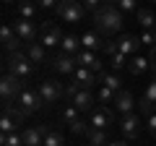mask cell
<instances>
[{
	"label": "cell",
	"instance_id": "1",
	"mask_svg": "<svg viewBox=\"0 0 156 146\" xmlns=\"http://www.w3.org/2000/svg\"><path fill=\"white\" fill-rule=\"evenodd\" d=\"M94 24L99 29V34L109 37V34H117L122 29V13L117 11V5H101L99 11L94 13Z\"/></svg>",
	"mask_w": 156,
	"mask_h": 146
},
{
	"label": "cell",
	"instance_id": "2",
	"mask_svg": "<svg viewBox=\"0 0 156 146\" xmlns=\"http://www.w3.org/2000/svg\"><path fill=\"white\" fill-rule=\"evenodd\" d=\"M5 68L11 76H16L18 81H29L34 76V63L26 57V52H16V55H8Z\"/></svg>",
	"mask_w": 156,
	"mask_h": 146
},
{
	"label": "cell",
	"instance_id": "3",
	"mask_svg": "<svg viewBox=\"0 0 156 146\" xmlns=\"http://www.w3.org/2000/svg\"><path fill=\"white\" fill-rule=\"evenodd\" d=\"M57 16L68 24H78V21H83L86 8L78 0H62V3H57Z\"/></svg>",
	"mask_w": 156,
	"mask_h": 146
},
{
	"label": "cell",
	"instance_id": "4",
	"mask_svg": "<svg viewBox=\"0 0 156 146\" xmlns=\"http://www.w3.org/2000/svg\"><path fill=\"white\" fill-rule=\"evenodd\" d=\"M62 37H65V34H62L60 26L52 24V21H44L42 29H39V45H42V47H60Z\"/></svg>",
	"mask_w": 156,
	"mask_h": 146
},
{
	"label": "cell",
	"instance_id": "5",
	"mask_svg": "<svg viewBox=\"0 0 156 146\" xmlns=\"http://www.w3.org/2000/svg\"><path fill=\"white\" fill-rule=\"evenodd\" d=\"M21 91H23V84H21L18 78H16V76L5 73V76H3V81H0V94H3V102H5V104L16 102Z\"/></svg>",
	"mask_w": 156,
	"mask_h": 146
},
{
	"label": "cell",
	"instance_id": "6",
	"mask_svg": "<svg viewBox=\"0 0 156 146\" xmlns=\"http://www.w3.org/2000/svg\"><path fill=\"white\" fill-rule=\"evenodd\" d=\"M37 94L42 97V102H44V104H55L57 99H62V97H65V89H62L60 81H42V84H39V89H37Z\"/></svg>",
	"mask_w": 156,
	"mask_h": 146
},
{
	"label": "cell",
	"instance_id": "7",
	"mask_svg": "<svg viewBox=\"0 0 156 146\" xmlns=\"http://www.w3.org/2000/svg\"><path fill=\"white\" fill-rule=\"evenodd\" d=\"M16 104L21 107V110H23L26 115H31V112H37V110H39L42 104H44V102H42V97H39L37 91H31V89H23L21 94H18Z\"/></svg>",
	"mask_w": 156,
	"mask_h": 146
},
{
	"label": "cell",
	"instance_id": "8",
	"mask_svg": "<svg viewBox=\"0 0 156 146\" xmlns=\"http://www.w3.org/2000/svg\"><path fill=\"white\" fill-rule=\"evenodd\" d=\"M70 84H73V86H78V89H86V91H91L94 86H99V76L78 65V68H76V73H73V81H70Z\"/></svg>",
	"mask_w": 156,
	"mask_h": 146
},
{
	"label": "cell",
	"instance_id": "9",
	"mask_svg": "<svg viewBox=\"0 0 156 146\" xmlns=\"http://www.w3.org/2000/svg\"><path fill=\"white\" fill-rule=\"evenodd\" d=\"M0 39H3V50H5L8 55L21 52V50H18V47H21V39H18V34L13 31L11 24H3V29H0Z\"/></svg>",
	"mask_w": 156,
	"mask_h": 146
},
{
	"label": "cell",
	"instance_id": "10",
	"mask_svg": "<svg viewBox=\"0 0 156 146\" xmlns=\"http://www.w3.org/2000/svg\"><path fill=\"white\" fill-rule=\"evenodd\" d=\"M76 60H78V65H81V68H86V71L96 73V76H99V73H104V71H101V65H104V63L99 60V55H96V52L81 50V52L76 55Z\"/></svg>",
	"mask_w": 156,
	"mask_h": 146
},
{
	"label": "cell",
	"instance_id": "11",
	"mask_svg": "<svg viewBox=\"0 0 156 146\" xmlns=\"http://www.w3.org/2000/svg\"><path fill=\"white\" fill-rule=\"evenodd\" d=\"M140 118H151V115H156L154 112V107H156V78L148 84V89H146V94H143V99H140Z\"/></svg>",
	"mask_w": 156,
	"mask_h": 146
},
{
	"label": "cell",
	"instance_id": "12",
	"mask_svg": "<svg viewBox=\"0 0 156 146\" xmlns=\"http://www.w3.org/2000/svg\"><path fill=\"white\" fill-rule=\"evenodd\" d=\"M13 31H16L18 39L26 42V45H31V42L37 39V26H34V21H26V18H18V21L13 24Z\"/></svg>",
	"mask_w": 156,
	"mask_h": 146
},
{
	"label": "cell",
	"instance_id": "13",
	"mask_svg": "<svg viewBox=\"0 0 156 146\" xmlns=\"http://www.w3.org/2000/svg\"><path fill=\"white\" fill-rule=\"evenodd\" d=\"M94 102H96V94H91L86 89H78V94L73 97L70 104L76 107L78 112H94Z\"/></svg>",
	"mask_w": 156,
	"mask_h": 146
},
{
	"label": "cell",
	"instance_id": "14",
	"mask_svg": "<svg viewBox=\"0 0 156 146\" xmlns=\"http://www.w3.org/2000/svg\"><path fill=\"white\" fill-rule=\"evenodd\" d=\"M120 133L125 136V138H138L140 136V115H128V118L120 120Z\"/></svg>",
	"mask_w": 156,
	"mask_h": 146
},
{
	"label": "cell",
	"instance_id": "15",
	"mask_svg": "<svg viewBox=\"0 0 156 146\" xmlns=\"http://www.w3.org/2000/svg\"><path fill=\"white\" fill-rule=\"evenodd\" d=\"M133 107H135V99H133V94L130 91H117V97H115V110L122 118H128V115H133Z\"/></svg>",
	"mask_w": 156,
	"mask_h": 146
},
{
	"label": "cell",
	"instance_id": "16",
	"mask_svg": "<svg viewBox=\"0 0 156 146\" xmlns=\"http://www.w3.org/2000/svg\"><path fill=\"white\" fill-rule=\"evenodd\" d=\"M47 130H50V128H47V125H37V128H26V130H23V144H26V146H42V144H44V136H47Z\"/></svg>",
	"mask_w": 156,
	"mask_h": 146
},
{
	"label": "cell",
	"instance_id": "17",
	"mask_svg": "<svg viewBox=\"0 0 156 146\" xmlns=\"http://www.w3.org/2000/svg\"><path fill=\"white\" fill-rule=\"evenodd\" d=\"M115 42H117V52H122V55H133L140 47V37H133V34H120Z\"/></svg>",
	"mask_w": 156,
	"mask_h": 146
},
{
	"label": "cell",
	"instance_id": "18",
	"mask_svg": "<svg viewBox=\"0 0 156 146\" xmlns=\"http://www.w3.org/2000/svg\"><path fill=\"white\" fill-rule=\"evenodd\" d=\"M52 68H55L57 73H70V76H73L76 68H78V60L73 55H62V52H60V55H55V60H52Z\"/></svg>",
	"mask_w": 156,
	"mask_h": 146
},
{
	"label": "cell",
	"instance_id": "19",
	"mask_svg": "<svg viewBox=\"0 0 156 146\" xmlns=\"http://www.w3.org/2000/svg\"><path fill=\"white\" fill-rule=\"evenodd\" d=\"M112 120H115L112 110H104V107H99V110H94V112H91L89 123H91V128H99V130H104L107 125H112Z\"/></svg>",
	"mask_w": 156,
	"mask_h": 146
},
{
	"label": "cell",
	"instance_id": "20",
	"mask_svg": "<svg viewBox=\"0 0 156 146\" xmlns=\"http://www.w3.org/2000/svg\"><path fill=\"white\" fill-rule=\"evenodd\" d=\"M104 45H107V42L101 39L96 31H86L83 37H81V47L89 50V52H104Z\"/></svg>",
	"mask_w": 156,
	"mask_h": 146
},
{
	"label": "cell",
	"instance_id": "21",
	"mask_svg": "<svg viewBox=\"0 0 156 146\" xmlns=\"http://www.w3.org/2000/svg\"><path fill=\"white\" fill-rule=\"evenodd\" d=\"M60 52H62V55H73V57H76L78 52H81V39L73 37V34H65L62 42H60Z\"/></svg>",
	"mask_w": 156,
	"mask_h": 146
},
{
	"label": "cell",
	"instance_id": "22",
	"mask_svg": "<svg viewBox=\"0 0 156 146\" xmlns=\"http://www.w3.org/2000/svg\"><path fill=\"white\" fill-rule=\"evenodd\" d=\"M26 57L31 63H47V47H42L39 42H31V45H26Z\"/></svg>",
	"mask_w": 156,
	"mask_h": 146
},
{
	"label": "cell",
	"instance_id": "23",
	"mask_svg": "<svg viewBox=\"0 0 156 146\" xmlns=\"http://www.w3.org/2000/svg\"><path fill=\"white\" fill-rule=\"evenodd\" d=\"M128 71L133 73V76H140V73L151 71V63H148V57H140V55L130 57V63H128Z\"/></svg>",
	"mask_w": 156,
	"mask_h": 146
},
{
	"label": "cell",
	"instance_id": "24",
	"mask_svg": "<svg viewBox=\"0 0 156 146\" xmlns=\"http://www.w3.org/2000/svg\"><path fill=\"white\" fill-rule=\"evenodd\" d=\"M3 115H8L16 125H21L23 120H26V112H23L18 104H13V102H11V104H3Z\"/></svg>",
	"mask_w": 156,
	"mask_h": 146
},
{
	"label": "cell",
	"instance_id": "25",
	"mask_svg": "<svg viewBox=\"0 0 156 146\" xmlns=\"http://www.w3.org/2000/svg\"><path fill=\"white\" fill-rule=\"evenodd\" d=\"M135 18H138V24L146 29V31H154V26H156V16L148 11V8H140V11L135 13Z\"/></svg>",
	"mask_w": 156,
	"mask_h": 146
},
{
	"label": "cell",
	"instance_id": "26",
	"mask_svg": "<svg viewBox=\"0 0 156 146\" xmlns=\"http://www.w3.org/2000/svg\"><path fill=\"white\" fill-rule=\"evenodd\" d=\"M99 84L107 86V89H112L115 94H117V91H122V89H120V84H122V81H120V76H117V73H99Z\"/></svg>",
	"mask_w": 156,
	"mask_h": 146
},
{
	"label": "cell",
	"instance_id": "27",
	"mask_svg": "<svg viewBox=\"0 0 156 146\" xmlns=\"http://www.w3.org/2000/svg\"><path fill=\"white\" fill-rule=\"evenodd\" d=\"M16 11H18V16H21V18L31 21V18H37L39 5H31V3H18V5H16Z\"/></svg>",
	"mask_w": 156,
	"mask_h": 146
},
{
	"label": "cell",
	"instance_id": "28",
	"mask_svg": "<svg viewBox=\"0 0 156 146\" xmlns=\"http://www.w3.org/2000/svg\"><path fill=\"white\" fill-rule=\"evenodd\" d=\"M86 138H89V144H94V146H107V144H109L107 133H104V130H99V128H91L89 133H86Z\"/></svg>",
	"mask_w": 156,
	"mask_h": 146
},
{
	"label": "cell",
	"instance_id": "29",
	"mask_svg": "<svg viewBox=\"0 0 156 146\" xmlns=\"http://www.w3.org/2000/svg\"><path fill=\"white\" fill-rule=\"evenodd\" d=\"M115 91L112 89H107V86H99L96 89V102H101V104H115Z\"/></svg>",
	"mask_w": 156,
	"mask_h": 146
},
{
	"label": "cell",
	"instance_id": "30",
	"mask_svg": "<svg viewBox=\"0 0 156 146\" xmlns=\"http://www.w3.org/2000/svg\"><path fill=\"white\" fill-rule=\"evenodd\" d=\"M42 146H65V138H62V133H57V130H47V136H44V144Z\"/></svg>",
	"mask_w": 156,
	"mask_h": 146
},
{
	"label": "cell",
	"instance_id": "31",
	"mask_svg": "<svg viewBox=\"0 0 156 146\" xmlns=\"http://www.w3.org/2000/svg\"><path fill=\"white\" fill-rule=\"evenodd\" d=\"M128 63H130L128 55H122V52H117V55L109 57V68H112L115 73H117V71H122V68H128Z\"/></svg>",
	"mask_w": 156,
	"mask_h": 146
},
{
	"label": "cell",
	"instance_id": "32",
	"mask_svg": "<svg viewBox=\"0 0 156 146\" xmlns=\"http://www.w3.org/2000/svg\"><path fill=\"white\" fill-rule=\"evenodd\" d=\"M0 144H3V146H26V144H23V136H21V133L0 136Z\"/></svg>",
	"mask_w": 156,
	"mask_h": 146
},
{
	"label": "cell",
	"instance_id": "33",
	"mask_svg": "<svg viewBox=\"0 0 156 146\" xmlns=\"http://www.w3.org/2000/svg\"><path fill=\"white\" fill-rule=\"evenodd\" d=\"M91 130V123H86V120H76V123L70 125V133L73 136H86Z\"/></svg>",
	"mask_w": 156,
	"mask_h": 146
},
{
	"label": "cell",
	"instance_id": "34",
	"mask_svg": "<svg viewBox=\"0 0 156 146\" xmlns=\"http://www.w3.org/2000/svg\"><path fill=\"white\" fill-rule=\"evenodd\" d=\"M76 120H81V118H78V110H76V107H73V104H68L65 110H62V123L73 125V123H76Z\"/></svg>",
	"mask_w": 156,
	"mask_h": 146
},
{
	"label": "cell",
	"instance_id": "35",
	"mask_svg": "<svg viewBox=\"0 0 156 146\" xmlns=\"http://www.w3.org/2000/svg\"><path fill=\"white\" fill-rule=\"evenodd\" d=\"M117 11L120 13H138L140 8L135 5V0H120V3H117Z\"/></svg>",
	"mask_w": 156,
	"mask_h": 146
},
{
	"label": "cell",
	"instance_id": "36",
	"mask_svg": "<svg viewBox=\"0 0 156 146\" xmlns=\"http://www.w3.org/2000/svg\"><path fill=\"white\" fill-rule=\"evenodd\" d=\"M16 128H18V125L13 123V120L8 118V115H3V118H0V130H3V136H8V133H16Z\"/></svg>",
	"mask_w": 156,
	"mask_h": 146
},
{
	"label": "cell",
	"instance_id": "37",
	"mask_svg": "<svg viewBox=\"0 0 156 146\" xmlns=\"http://www.w3.org/2000/svg\"><path fill=\"white\" fill-rule=\"evenodd\" d=\"M140 45H148L151 50H154V47H156V34L154 31H143V34H140Z\"/></svg>",
	"mask_w": 156,
	"mask_h": 146
},
{
	"label": "cell",
	"instance_id": "38",
	"mask_svg": "<svg viewBox=\"0 0 156 146\" xmlns=\"http://www.w3.org/2000/svg\"><path fill=\"white\" fill-rule=\"evenodd\" d=\"M83 8H86V11H91V13H96V11H99V3H96V0H86V3H83Z\"/></svg>",
	"mask_w": 156,
	"mask_h": 146
},
{
	"label": "cell",
	"instance_id": "39",
	"mask_svg": "<svg viewBox=\"0 0 156 146\" xmlns=\"http://www.w3.org/2000/svg\"><path fill=\"white\" fill-rule=\"evenodd\" d=\"M37 5H39V11H50V8H57L55 3H52V0H39Z\"/></svg>",
	"mask_w": 156,
	"mask_h": 146
},
{
	"label": "cell",
	"instance_id": "40",
	"mask_svg": "<svg viewBox=\"0 0 156 146\" xmlns=\"http://www.w3.org/2000/svg\"><path fill=\"white\" fill-rule=\"evenodd\" d=\"M148 63H151V71L156 73V47L151 50V57H148Z\"/></svg>",
	"mask_w": 156,
	"mask_h": 146
},
{
	"label": "cell",
	"instance_id": "41",
	"mask_svg": "<svg viewBox=\"0 0 156 146\" xmlns=\"http://www.w3.org/2000/svg\"><path fill=\"white\" fill-rule=\"evenodd\" d=\"M148 130L156 136V115H151V118H148Z\"/></svg>",
	"mask_w": 156,
	"mask_h": 146
},
{
	"label": "cell",
	"instance_id": "42",
	"mask_svg": "<svg viewBox=\"0 0 156 146\" xmlns=\"http://www.w3.org/2000/svg\"><path fill=\"white\" fill-rule=\"evenodd\" d=\"M107 146H128V141H109Z\"/></svg>",
	"mask_w": 156,
	"mask_h": 146
},
{
	"label": "cell",
	"instance_id": "43",
	"mask_svg": "<svg viewBox=\"0 0 156 146\" xmlns=\"http://www.w3.org/2000/svg\"><path fill=\"white\" fill-rule=\"evenodd\" d=\"M86 146H94V144H86Z\"/></svg>",
	"mask_w": 156,
	"mask_h": 146
},
{
	"label": "cell",
	"instance_id": "44",
	"mask_svg": "<svg viewBox=\"0 0 156 146\" xmlns=\"http://www.w3.org/2000/svg\"><path fill=\"white\" fill-rule=\"evenodd\" d=\"M154 34H156V26H154Z\"/></svg>",
	"mask_w": 156,
	"mask_h": 146
}]
</instances>
